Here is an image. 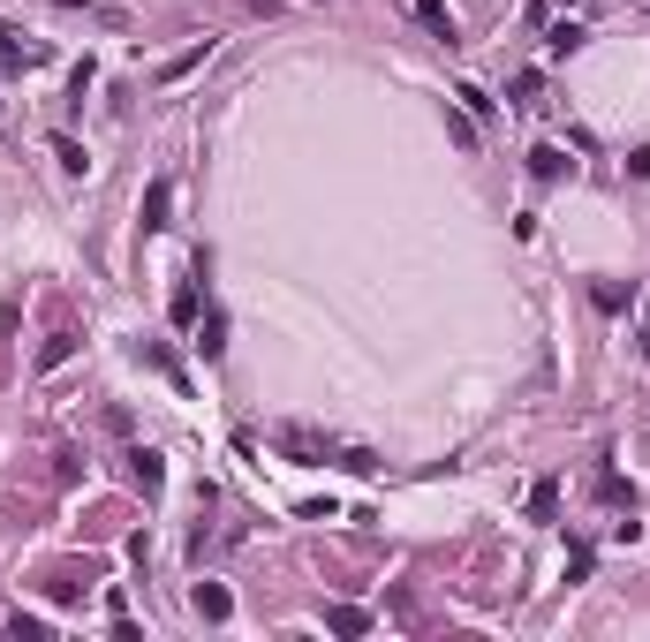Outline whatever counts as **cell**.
<instances>
[{"label": "cell", "mask_w": 650, "mask_h": 642, "mask_svg": "<svg viewBox=\"0 0 650 642\" xmlns=\"http://www.w3.org/2000/svg\"><path fill=\"white\" fill-rule=\"evenodd\" d=\"M167 212H174V182L159 174V182L144 189V235H159V227H167Z\"/></svg>", "instance_id": "obj_2"}, {"label": "cell", "mask_w": 650, "mask_h": 642, "mask_svg": "<svg viewBox=\"0 0 650 642\" xmlns=\"http://www.w3.org/2000/svg\"><path fill=\"white\" fill-rule=\"evenodd\" d=\"M552 514H560V491L537 484V491H530V522H552Z\"/></svg>", "instance_id": "obj_13"}, {"label": "cell", "mask_w": 650, "mask_h": 642, "mask_svg": "<svg viewBox=\"0 0 650 642\" xmlns=\"http://www.w3.org/2000/svg\"><path fill=\"white\" fill-rule=\"evenodd\" d=\"M582 38H590V31H582V23H552V31H545V46H552V53H575Z\"/></svg>", "instance_id": "obj_12"}, {"label": "cell", "mask_w": 650, "mask_h": 642, "mask_svg": "<svg viewBox=\"0 0 650 642\" xmlns=\"http://www.w3.org/2000/svg\"><path fill=\"white\" fill-rule=\"evenodd\" d=\"M325 627H333V635H363L371 612H363V605H325Z\"/></svg>", "instance_id": "obj_7"}, {"label": "cell", "mask_w": 650, "mask_h": 642, "mask_svg": "<svg viewBox=\"0 0 650 642\" xmlns=\"http://www.w3.org/2000/svg\"><path fill=\"white\" fill-rule=\"evenodd\" d=\"M628 295H635V288H620V280H598V310H620Z\"/></svg>", "instance_id": "obj_16"}, {"label": "cell", "mask_w": 650, "mask_h": 642, "mask_svg": "<svg viewBox=\"0 0 650 642\" xmlns=\"http://www.w3.org/2000/svg\"><path fill=\"white\" fill-rule=\"evenodd\" d=\"M567 167H575V159H567L560 144H537V152H530V174H537V182H560Z\"/></svg>", "instance_id": "obj_5"}, {"label": "cell", "mask_w": 650, "mask_h": 642, "mask_svg": "<svg viewBox=\"0 0 650 642\" xmlns=\"http://www.w3.org/2000/svg\"><path fill=\"white\" fill-rule=\"evenodd\" d=\"M121 461H129V484H137V491H159V484H167V469H159L152 446H137V454H121Z\"/></svg>", "instance_id": "obj_3"}, {"label": "cell", "mask_w": 650, "mask_h": 642, "mask_svg": "<svg viewBox=\"0 0 650 642\" xmlns=\"http://www.w3.org/2000/svg\"><path fill=\"white\" fill-rule=\"evenodd\" d=\"M53 159H61V174H84L91 159H84V144H76V136H53Z\"/></svg>", "instance_id": "obj_10"}, {"label": "cell", "mask_w": 650, "mask_h": 642, "mask_svg": "<svg viewBox=\"0 0 650 642\" xmlns=\"http://www.w3.org/2000/svg\"><path fill=\"white\" fill-rule=\"evenodd\" d=\"M643 348H650V310H643Z\"/></svg>", "instance_id": "obj_18"}, {"label": "cell", "mask_w": 650, "mask_h": 642, "mask_svg": "<svg viewBox=\"0 0 650 642\" xmlns=\"http://www.w3.org/2000/svg\"><path fill=\"white\" fill-rule=\"evenodd\" d=\"M31 61H38V46H23V38L0 23V68H31Z\"/></svg>", "instance_id": "obj_9"}, {"label": "cell", "mask_w": 650, "mask_h": 642, "mask_svg": "<svg viewBox=\"0 0 650 642\" xmlns=\"http://www.w3.org/2000/svg\"><path fill=\"white\" fill-rule=\"evenodd\" d=\"M454 99H462L469 114H492V91H484V84H462V91H454Z\"/></svg>", "instance_id": "obj_15"}, {"label": "cell", "mask_w": 650, "mask_h": 642, "mask_svg": "<svg viewBox=\"0 0 650 642\" xmlns=\"http://www.w3.org/2000/svg\"><path fill=\"white\" fill-rule=\"evenodd\" d=\"M205 61H212V38H197V46H182L174 61H159V84H182L189 68H205Z\"/></svg>", "instance_id": "obj_1"}, {"label": "cell", "mask_w": 650, "mask_h": 642, "mask_svg": "<svg viewBox=\"0 0 650 642\" xmlns=\"http://www.w3.org/2000/svg\"><path fill=\"white\" fill-rule=\"evenodd\" d=\"M197 348H205V363H220V355H227V318H220V310H205V325H197Z\"/></svg>", "instance_id": "obj_6"}, {"label": "cell", "mask_w": 650, "mask_h": 642, "mask_svg": "<svg viewBox=\"0 0 650 642\" xmlns=\"http://www.w3.org/2000/svg\"><path fill=\"white\" fill-rule=\"evenodd\" d=\"M69 355H76V333H53L46 348H38V371H53V363H69Z\"/></svg>", "instance_id": "obj_11"}, {"label": "cell", "mask_w": 650, "mask_h": 642, "mask_svg": "<svg viewBox=\"0 0 650 642\" xmlns=\"http://www.w3.org/2000/svg\"><path fill=\"white\" fill-rule=\"evenodd\" d=\"M174 325H197V288H189V280L174 288Z\"/></svg>", "instance_id": "obj_14"}, {"label": "cell", "mask_w": 650, "mask_h": 642, "mask_svg": "<svg viewBox=\"0 0 650 642\" xmlns=\"http://www.w3.org/2000/svg\"><path fill=\"white\" fill-rule=\"evenodd\" d=\"M409 16H416V23H431L439 38H454V16H446V0H409Z\"/></svg>", "instance_id": "obj_8"}, {"label": "cell", "mask_w": 650, "mask_h": 642, "mask_svg": "<svg viewBox=\"0 0 650 642\" xmlns=\"http://www.w3.org/2000/svg\"><path fill=\"white\" fill-rule=\"evenodd\" d=\"M189 605L205 612V620H227V612H235V597H227V582H197V590H189Z\"/></svg>", "instance_id": "obj_4"}, {"label": "cell", "mask_w": 650, "mask_h": 642, "mask_svg": "<svg viewBox=\"0 0 650 642\" xmlns=\"http://www.w3.org/2000/svg\"><path fill=\"white\" fill-rule=\"evenodd\" d=\"M227 8H242V16H273L280 0H227Z\"/></svg>", "instance_id": "obj_17"}]
</instances>
